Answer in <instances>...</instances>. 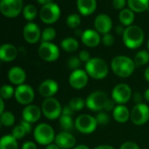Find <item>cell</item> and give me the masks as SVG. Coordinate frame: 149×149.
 <instances>
[{"mask_svg": "<svg viewBox=\"0 0 149 149\" xmlns=\"http://www.w3.org/2000/svg\"><path fill=\"white\" fill-rule=\"evenodd\" d=\"M15 99L17 102L23 105H29L34 100L35 92L31 86L29 84H22L17 86L15 89Z\"/></svg>", "mask_w": 149, "mask_h": 149, "instance_id": "7c38bea8", "label": "cell"}, {"mask_svg": "<svg viewBox=\"0 0 149 149\" xmlns=\"http://www.w3.org/2000/svg\"><path fill=\"white\" fill-rule=\"evenodd\" d=\"M45 149H61L56 143H52L48 146H46V148Z\"/></svg>", "mask_w": 149, "mask_h": 149, "instance_id": "816d5d0a", "label": "cell"}, {"mask_svg": "<svg viewBox=\"0 0 149 149\" xmlns=\"http://www.w3.org/2000/svg\"><path fill=\"white\" fill-rule=\"evenodd\" d=\"M0 105H1V106H0V114H2L3 112H4V103H3V98L0 99Z\"/></svg>", "mask_w": 149, "mask_h": 149, "instance_id": "db71d44e", "label": "cell"}, {"mask_svg": "<svg viewBox=\"0 0 149 149\" xmlns=\"http://www.w3.org/2000/svg\"><path fill=\"white\" fill-rule=\"evenodd\" d=\"M21 149H37V145L33 141H26L22 145Z\"/></svg>", "mask_w": 149, "mask_h": 149, "instance_id": "c3c4849f", "label": "cell"}, {"mask_svg": "<svg viewBox=\"0 0 149 149\" xmlns=\"http://www.w3.org/2000/svg\"><path fill=\"white\" fill-rule=\"evenodd\" d=\"M93 149H115L112 146H109V145H100V146H98L96 148H94Z\"/></svg>", "mask_w": 149, "mask_h": 149, "instance_id": "f907efd6", "label": "cell"}, {"mask_svg": "<svg viewBox=\"0 0 149 149\" xmlns=\"http://www.w3.org/2000/svg\"><path fill=\"white\" fill-rule=\"evenodd\" d=\"M144 32L138 25H130L125 28L122 34V40L124 45L130 49H136L140 47L144 41Z\"/></svg>", "mask_w": 149, "mask_h": 149, "instance_id": "7a4b0ae2", "label": "cell"}, {"mask_svg": "<svg viewBox=\"0 0 149 149\" xmlns=\"http://www.w3.org/2000/svg\"><path fill=\"white\" fill-rule=\"evenodd\" d=\"M95 119L97 120V123L98 125H100V126H105L107 125L109 120H110V117L109 115L107 113V112H100L96 116H95Z\"/></svg>", "mask_w": 149, "mask_h": 149, "instance_id": "74e56055", "label": "cell"}, {"mask_svg": "<svg viewBox=\"0 0 149 149\" xmlns=\"http://www.w3.org/2000/svg\"><path fill=\"white\" fill-rule=\"evenodd\" d=\"M68 105L72 108V110L74 112H79L86 106V101L81 97H73L70 100Z\"/></svg>", "mask_w": 149, "mask_h": 149, "instance_id": "d6a6232c", "label": "cell"}, {"mask_svg": "<svg viewBox=\"0 0 149 149\" xmlns=\"http://www.w3.org/2000/svg\"><path fill=\"white\" fill-rule=\"evenodd\" d=\"M144 77L148 82H149V66L146 68V70L144 72Z\"/></svg>", "mask_w": 149, "mask_h": 149, "instance_id": "11a10c76", "label": "cell"}, {"mask_svg": "<svg viewBox=\"0 0 149 149\" xmlns=\"http://www.w3.org/2000/svg\"><path fill=\"white\" fill-rule=\"evenodd\" d=\"M120 149H141V148H140V147H139L136 143H134V142H133V141H126V142H124V143L120 146Z\"/></svg>", "mask_w": 149, "mask_h": 149, "instance_id": "b9f144b4", "label": "cell"}, {"mask_svg": "<svg viewBox=\"0 0 149 149\" xmlns=\"http://www.w3.org/2000/svg\"><path fill=\"white\" fill-rule=\"evenodd\" d=\"M42 115V110L36 105H29L25 106L22 112L23 119L32 124L38 121Z\"/></svg>", "mask_w": 149, "mask_h": 149, "instance_id": "d6986e66", "label": "cell"}, {"mask_svg": "<svg viewBox=\"0 0 149 149\" xmlns=\"http://www.w3.org/2000/svg\"><path fill=\"white\" fill-rule=\"evenodd\" d=\"M133 96L132 89L127 83H119L113 89L112 98L117 105H125Z\"/></svg>", "mask_w": 149, "mask_h": 149, "instance_id": "4fadbf2b", "label": "cell"}, {"mask_svg": "<svg viewBox=\"0 0 149 149\" xmlns=\"http://www.w3.org/2000/svg\"><path fill=\"white\" fill-rule=\"evenodd\" d=\"M56 30L53 27H46L43 32L41 35L42 42H51L56 37Z\"/></svg>", "mask_w": 149, "mask_h": 149, "instance_id": "d590c367", "label": "cell"}, {"mask_svg": "<svg viewBox=\"0 0 149 149\" xmlns=\"http://www.w3.org/2000/svg\"><path fill=\"white\" fill-rule=\"evenodd\" d=\"M134 61L137 68L145 66L149 62V52L146 50H141L137 52L134 55Z\"/></svg>", "mask_w": 149, "mask_h": 149, "instance_id": "f1b7e54d", "label": "cell"}, {"mask_svg": "<svg viewBox=\"0 0 149 149\" xmlns=\"http://www.w3.org/2000/svg\"><path fill=\"white\" fill-rule=\"evenodd\" d=\"M148 52H149V40H148Z\"/></svg>", "mask_w": 149, "mask_h": 149, "instance_id": "680465c9", "label": "cell"}, {"mask_svg": "<svg viewBox=\"0 0 149 149\" xmlns=\"http://www.w3.org/2000/svg\"><path fill=\"white\" fill-rule=\"evenodd\" d=\"M23 9V0H0V11L4 17L15 18Z\"/></svg>", "mask_w": 149, "mask_h": 149, "instance_id": "9c48e42d", "label": "cell"}, {"mask_svg": "<svg viewBox=\"0 0 149 149\" xmlns=\"http://www.w3.org/2000/svg\"><path fill=\"white\" fill-rule=\"evenodd\" d=\"M23 16L27 21L33 20L37 16V8L33 4H27L23 9Z\"/></svg>", "mask_w": 149, "mask_h": 149, "instance_id": "1f68e13d", "label": "cell"}, {"mask_svg": "<svg viewBox=\"0 0 149 149\" xmlns=\"http://www.w3.org/2000/svg\"><path fill=\"white\" fill-rule=\"evenodd\" d=\"M81 41L88 47H95L100 43L101 38L96 30L86 29L81 34Z\"/></svg>", "mask_w": 149, "mask_h": 149, "instance_id": "ffe728a7", "label": "cell"}, {"mask_svg": "<svg viewBox=\"0 0 149 149\" xmlns=\"http://www.w3.org/2000/svg\"><path fill=\"white\" fill-rule=\"evenodd\" d=\"M60 46L64 51L67 53H73L79 48V41L76 39L72 37H67L61 41Z\"/></svg>", "mask_w": 149, "mask_h": 149, "instance_id": "4316f807", "label": "cell"}, {"mask_svg": "<svg viewBox=\"0 0 149 149\" xmlns=\"http://www.w3.org/2000/svg\"><path fill=\"white\" fill-rule=\"evenodd\" d=\"M109 100L108 95L102 90H96L91 93L86 99V106L93 112H101Z\"/></svg>", "mask_w": 149, "mask_h": 149, "instance_id": "5b68a950", "label": "cell"}, {"mask_svg": "<svg viewBox=\"0 0 149 149\" xmlns=\"http://www.w3.org/2000/svg\"><path fill=\"white\" fill-rule=\"evenodd\" d=\"M94 27L99 33H109L113 27V21L107 14H99L94 19Z\"/></svg>", "mask_w": 149, "mask_h": 149, "instance_id": "e0dca14e", "label": "cell"}, {"mask_svg": "<svg viewBox=\"0 0 149 149\" xmlns=\"http://www.w3.org/2000/svg\"><path fill=\"white\" fill-rule=\"evenodd\" d=\"M76 142V138L69 132H60L55 138V143L61 149L74 148Z\"/></svg>", "mask_w": 149, "mask_h": 149, "instance_id": "ac0fdd59", "label": "cell"}, {"mask_svg": "<svg viewBox=\"0 0 149 149\" xmlns=\"http://www.w3.org/2000/svg\"><path fill=\"white\" fill-rule=\"evenodd\" d=\"M16 121L15 116L11 112H4L2 114H0V122L3 126L10 127L14 125Z\"/></svg>", "mask_w": 149, "mask_h": 149, "instance_id": "4dcf8cb0", "label": "cell"}, {"mask_svg": "<svg viewBox=\"0 0 149 149\" xmlns=\"http://www.w3.org/2000/svg\"><path fill=\"white\" fill-rule=\"evenodd\" d=\"M97 120L95 117L89 114H81L75 120L76 129L83 134H90L97 128Z\"/></svg>", "mask_w": 149, "mask_h": 149, "instance_id": "ba28073f", "label": "cell"}, {"mask_svg": "<svg viewBox=\"0 0 149 149\" xmlns=\"http://www.w3.org/2000/svg\"><path fill=\"white\" fill-rule=\"evenodd\" d=\"M101 41L102 43L107 46V47H111L113 45L114 43V37L110 34V33H107V34H104L101 38Z\"/></svg>", "mask_w": 149, "mask_h": 149, "instance_id": "ab89813d", "label": "cell"}, {"mask_svg": "<svg viewBox=\"0 0 149 149\" xmlns=\"http://www.w3.org/2000/svg\"><path fill=\"white\" fill-rule=\"evenodd\" d=\"M0 149H18L17 140L11 134L3 136L0 141Z\"/></svg>", "mask_w": 149, "mask_h": 149, "instance_id": "83f0119b", "label": "cell"}, {"mask_svg": "<svg viewBox=\"0 0 149 149\" xmlns=\"http://www.w3.org/2000/svg\"><path fill=\"white\" fill-rule=\"evenodd\" d=\"M60 17V8L55 3H50L43 5L39 11V18L45 24H53Z\"/></svg>", "mask_w": 149, "mask_h": 149, "instance_id": "52a82bcc", "label": "cell"}, {"mask_svg": "<svg viewBox=\"0 0 149 149\" xmlns=\"http://www.w3.org/2000/svg\"><path fill=\"white\" fill-rule=\"evenodd\" d=\"M77 9L83 16L93 14L97 8L96 0H77Z\"/></svg>", "mask_w": 149, "mask_h": 149, "instance_id": "603a6c76", "label": "cell"}, {"mask_svg": "<svg viewBox=\"0 0 149 149\" xmlns=\"http://www.w3.org/2000/svg\"><path fill=\"white\" fill-rule=\"evenodd\" d=\"M116 106H117L116 102H115L113 98H112V99L109 98V100L107 101V105H106L104 110H105L106 112H111V111H113V110L115 109Z\"/></svg>", "mask_w": 149, "mask_h": 149, "instance_id": "ee69618b", "label": "cell"}, {"mask_svg": "<svg viewBox=\"0 0 149 149\" xmlns=\"http://www.w3.org/2000/svg\"><path fill=\"white\" fill-rule=\"evenodd\" d=\"M88 77L89 76L86 70L80 68L73 70L69 76V84L75 90H81L87 85L89 79Z\"/></svg>", "mask_w": 149, "mask_h": 149, "instance_id": "5bb4252c", "label": "cell"}, {"mask_svg": "<svg viewBox=\"0 0 149 149\" xmlns=\"http://www.w3.org/2000/svg\"><path fill=\"white\" fill-rule=\"evenodd\" d=\"M144 99L145 100H147L148 102L149 103V89H148V90H145V92H144Z\"/></svg>", "mask_w": 149, "mask_h": 149, "instance_id": "9f6ffc18", "label": "cell"}, {"mask_svg": "<svg viewBox=\"0 0 149 149\" xmlns=\"http://www.w3.org/2000/svg\"><path fill=\"white\" fill-rule=\"evenodd\" d=\"M130 111L124 105H117L115 109L113 111V117L118 123L124 124L130 119Z\"/></svg>", "mask_w": 149, "mask_h": 149, "instance_id": "cb8c5ba5", "label": "cell"}, {"mask_svg": "<svg viewBox=\"0 0 149 149\" xmlns=\"http://www.w3.org/2000/svg\"><path fill=\"white\" fill-rule=\"evenodd\" d=\"M119 19L123 25L130 26L134 21V12L129 8H125L120 11Z\"/></svg>", "mask_w": 149, "mask_h": 149, "instance_id": "484cf974", "label": "cell"}, {"mask_svg": "<svg viewBox=\"0 0 149 149\" xmlns=\"http://www.w3.org/2000/svg\"><path fill=\"white\" fill-rule=\"evenodd\" d=\"M23 35L26 42L35 44L41 39V31L39 26L32 22L27 23L23 30Z\"/></svg>", "mask_w": 149, "mask_h": 149, "instance_id": "9a60e30c", "label": "cell"}, {"mask_svg": "<svg viewBox=\"0 0 149 149\" xmlns=\"http://www.w3.org/2000/svg\"><path fill=\"white\" fill-rule=\"evenodd\" d=\"M79 58L80 59L81 61L86 62V63L88 62V61L92 59L91 56H90L89 52L86 51V50H82V51H80L79 54Z\"/></svg>", "mask_w": 149, "mask_h": 149, "instance_id": "60d3db41", "label": "cell"}, {"mask_svg": "<svg viewBox=\"0 0 149 149\" xmlns=\"http://www.w3.org/2000/svg\"><path fill=\"white\" fill-rule=\"evenodd\" d=\"M133 97H134V101L136 103V105H138V104H141L142 103L144 96H142L140 92H135L133 95Z\"/></svg>", "mask_w": 149, "mask_h": 149, "instance_id": "7dc6e473", "label": "cell"}, {"mask_svg": "<svg viewBox=\"0 0 149 149\" xmlns=\"http://www.w3.org/2000/svg\"><path fill=\"white\" fill-rule=\"evenodd\" d=\"M86 71L93 79L102 80L108 75L109 68L103 59L95 57L86 63Z\"/></svg>", "mask_w": 149, "mask_h": 149, "instance_id": "3957f363", "label": "cell"}, {"mask_svg": "<svg viewBox=\"0 0 149 149\" xmlns=\"http://www.w3.org/2000/svg\"><path fill=\"white\" fill-rule=\"evenodd\" d=\"M15 95V90L12 86L3 84L0 89V97L3 100H8Z\"/></svg>", "mask_w": 149, "mask_h": 149, "instance_id": "836d02e7", "label": "cell"}, {"mask_svg": "<svg viewBox=\"0 0 149 149\" xmlns=\"http://www.w3.org/2000/svg\"><path fill=\"white\" fill-rule=\"evenodd\" d=\"M33 137L38 144L42 146H48L55 141L56 135L53 128L50 125L41 123L35 127L33 131Z\"/></svg>", "mask_w": 149, "mask_h": 149, "instance_id": "277c9868", "label": "cell"}, {"mask_svg": "<svg viewBox=\"0 0 149 149\" xmlns=\"http://www.w3.org/2000/svg\"><path fill=\"white\" fill-rule=\"evenodd\" d=\"M58 91V83L52 79H46L43 81L38 86V92L40 96L45 98L53 97Z\"/></svg>", "mask_w": 149, "mask_h": 149, "instance_id": "2e32d148", "label": "cell"}, {"mask_svg": "<svg viewBox=\"0 0 149 149\" xmlns=\"http://www.w3.org/2000/svg\"><path fill=\"white\" fill-rule=\"evenodd\" d=\"M126 0H113V5L115 9L117 10H123L125 9V5H126Z\"/></svg>", "mask_w": 149, "mask_h": 149, "instance_id": "7bdbcfd3", "label": "cell"}, {"mask_svg": "<svg viewBox=\"0 0 149 149\" xmlns=\"http://www.w3.org/2000/svg\"><path fill=\"white\" fill-rule=\"evenodd\" d=\"M113 72L119 77L127 78L133 75L136 68L133 59L126 55L115 56L111 61Z\"/></svg>", "mask_w": 149, "mask_h": 149, "instance_id": "6da1fadb", "label": "cell"}, {"mask_svg": "<svg viewBox=\"0 0 149 149\" xmlns=\"http://www.w3.org/2000/svg\"><path fill=\"white\" fill-rule=\"evenodd\" d=\"M74 113V112L72 110V108L67 105H65L63 107V111H62V115H65V116H72Z\"/></svg>", "mask_w": 149, "mask_h": 149, "instance_id": "f6af8a7d", "label": "cell"}, {"mask_svg": "<svg viewBox=\"0 0 149 149\" xmlns=\"http://www.w3.org/2000/svg\"><path fill=\"white\" fill-rule=\"evenodd\" d=\"M59 126L64 132H70L75 126V121H73L71 116L61 115L59 118Z\"/></svg>", "mask_w": 149, "mask_h": 149, "instance_id": "f546056e", "label": "cell"}, {"mask_svg": "<svg viewBox=\"0 0 149 149\" xmlns=\"http://www.w3.org/2000/svg\"><path fill=\"white\" fill-rule=\"evenodd\" d=\"M9 81L17 86L24 84L26 80V73L20 67H12L8 71Z\"/></svg>", "mask_w": 149, "mask_h": 149, "instance_id": "44dd1931", "label": "cell"}, {"mask_svg": "<svg viewBox=\"0 0 149 149\" xmlns=\"http://www.w3.org/2000/svg\"><path fill=\"white\" fill-rule=\"evenodd\" d=\"M129 9L134 12H144L149 7V0H127Z\"/></svg>", "mask_w": 149, "mask_h": 149, "instance_id": "d4e9b609", "label": "cell"}, {"mask_svg": "<svg viewBox=\"0 0 149 149\" xmlns=\"http://www.w3.org/2000/svg\"><path fill=\"white\" fill-rule=\"evenodd\" d=\"M60 54L58 46L52 42H41L38 47L39 57L47 62H52L58 59Z\"/></svg>", "mask_w": 149, "mask_h": 149, "instance_id": "30bf717a", "label": "cell"}, {"mask_svg": "<svg viewBox=\"0 0 149 149\" xmlns=\"http://www.w3.org/2000/svg\"><path fill=\"white\" fill-rule=\"evenodd\" d=\"M81 61L80 59L79 58V56H72L71 57L68 61H67V67L72 70H76V69H79V68L80 67L81 65Z\"/></svg>", "mask_w": 149, "mask_h": 149, "instance_id": "f35d334b", "label": "cell"}, {"mask_svg": "<svg viewBox=\"0 0 149 149\" xmlns=\"http://www.w3.org/2000/svg\"><path fill=\"white\" fill-rule=\"evenodd\" d=\"M124 31H125V28L122 25H118L115 28V32H116L117 34H123L124 33Z\"/></svg>", "mask_w": 149, "mask_h": 149, "instance_id": "681fc988", "label": "cell"}, {"mask_svg": "<svg viewBox=\"0 0 149 149\" xmlns=\"http://www.w3.org/2000/svg\"><path fill=\"white\" fill-rule=\"evenodd\" d=\"M41 110L42 113L46 119L50 120H54L60 118V116L62 115L63 108L58 99L54 97H49L45 98L43 101Z\"/></svg>", "mask_w": 149, "mask_h": 149, "instance_id": "8992f818", "label": "cell"}, {"mask_svg": "<svg viewBox=\"0 0 149 149\" xmlns=\"http://www.w3.org/2000/svg\"><path fill=\"white\" fill-rule=\"evenodd\" d=\"M25 134H27V133H26L25 129L24 128V126L21 124L16 126L12 129V131H11V135L16 140H21V139H23L25 136Z\"/></svg>", "mask_w": 149, "mask_h": 149, "instance_id": "8d00e7d4", "label": "cell"}, {"mask_svg": "<svg viewBox=\"0 0 149 149\" xmlns=\"http://www.w3.org/2000/svg\"><path fill=\"white\" fill-rule=\"evenodd\" d=\"M130 120L135 126L145 125L149 120V107L146 104L135 105L130 112Z\"/></svg>", "mask_w": 149, "mask_h": 149, "instance_id": "8fae6325", "label": "cell"}, {"mask_svg": "<svg viewBox=\"0 0 149 149\" xmlns=\"http://www.w3.org/2000/svg\"><path fill=\"white\" fill-rule=\"evenodd\" d=\"M19 124H21L23 126H24V128L25 129V131H26V133H30L31 132V130H32V126H31V123H29V122H27V121H25V120H21L20 121V123Z\"/></svg>", "mask_w": 149, "mask_h": 149, "instance_id": "bcb514c9", "label": "cell"}, {"mask_svg": "<svg viewBox=\"0 0 149 149\" xmlns=\"http://www.w3.org/2000/svg\"><path fill=\"white\" fill-rule=\"evenodd\" d=\"M37 2L39 4H42L43 5H45L47 4H50V3H52V0H37Z\"/></svg>", "mask_w": 149, "mask_h": 149, "instance_id": "f5cc1de1", "label": "cell"}, {"mask_svg": "<svg viewBox=\"0 0 149 149\" xmlns=\"http://www.w3.org/2000/svg\"><path fill=\"white\" fill-rule=\"evenodd\" d=\"M80 23H81V18L77 13L70 14L66 18V25L70 28H78Z\"/></svg>", "mask_w": 149, "mask_h": 149, "instance_id": "e575fe53", "label": "cell"}, {"mask_svg": "<svg viewBox=\"0 0 149 149\" xmlns=\"http://www.w3.org/2000/svg\"><path fill=\"white\" fill-rule=\"evenodd\" d=\"M17 56V47L9 43L3 44L0 47V60L3 62H10Z\"/></svg>", "mask_w": 149, "mask_h": 149, "instance_id": "7402d4cb", "label": "cell"}, {"mask_svg": "<svg viewBox=\"0 0 149 149\" xmlns=\"http://www.w3.org/2000/svg\"><path fill=\"white\" fill-rule=\"evenodd\" d=\"M73 149H90V148H89V147H87L86 145H83V144H81V145H78V146H76V147H75Z\"/></svg>", "mask_w": 149, "mask_h": 149, "instance_id": "6f0895ef", "label": "cell"}]
</instances>
